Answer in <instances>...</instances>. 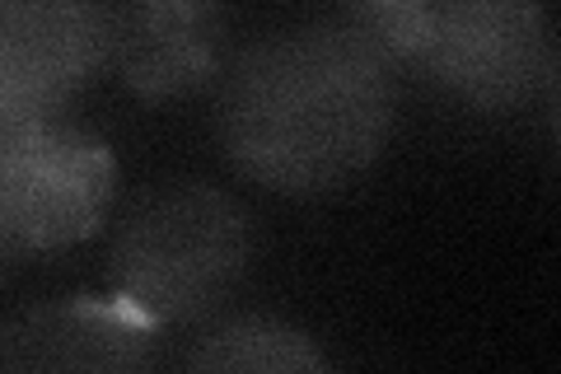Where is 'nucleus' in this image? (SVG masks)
<instances>
[{"label":"nucleus","mask_w":561,"mask_h":374,"mask_svg":"<svg viewBox=\"0 0 561 374\" xmlns=\"http://www.w3.org/2000/svg\"><path fill=\"white\" fill-rule=\"evenodd\" d=\"M117 188L108 140L66 117L0 122V225L10 258L57 253L103 225Z\"/></svg>","instance_id":"obj_4"},{"label":"nucleus","mask_w":561,"mask_h":374,"mask_svg":"<svg viewBox=\"0 0 561 374\" xmlns=\"http://www.w3.org/2000/svg\"><path fill=\"white\" fill-rule=\"evenodd\" d=\"M257 253L253 216L206 178H173L146 192L108 243V286L140 324L183 328L234 299Z\"/></svg>","instance_id":"obj_2"},{"label":"nucleus","mask_w":561,"mask_h":374,"mask_svg":"<svg viewBox=\"0 0 561 374\" xmlns=\"http://www.w3.org/2000/svg\"><path fill=\"white\" fill-rule=\"evenodd\" d=\"M179 374H337L305 328L276 314H230L187 347Z\"/></svg>","instance_id":"obj_8"},{"label":"nucleus","mask_w":561,"mask_h":374,"mask_svg":"<svg viewBox=\"0 0 561 374\" xmlns=\"http://www.w3.org/2000/svg\"><path fill=\"white\" fill-rule=\"evenodd\" d=\"M108 66V5L0 0V122H47Z\"/></svg>","instance_id":"obj_5"},{"label":"nucleus","mask_w":561,"mask_h":374,"mask_svg":"<svg viewBox=\"0 0 561 374\" xmlns=\"http://www.w3.org/2000/svg\"><path fill=\"white\" fill-rule=\"evenodd\" d=\"M10 262V243H5V225H0V267Z\"/></svg>","instance_id":"obj_9"},{"label":"nucleus","mask_w":561,"mask_h":374,"mask_svg":"<svg viewBox=\"0 0 561 374\" xmlns=\"http://www.w3.org/2000/svg\"><path fill=\"white\" fill-rule=\"evenodd\" d=\"M154 328L113 295H57L0 318V374H150Z\"/></svg>","instance_id":"obj_6"},{"label":"nucleus","mask_w":561,"mask_h":374,"mask_svg":"<svg viewBox=\"0 0 561 374\" xmlns=\"http://www.w3.org/2000/svg\"><path fill=\"white\" fill-rule=\"evenodd\" d=\"M351 14L402 70H416L472 113H515L557 84L552 20L529 0H412Z\"/></svg>","instance_id":"obj_3"},{"label":"nucleus","mask_w":561,"mask_h":374,"mask_svg":"<svg viewBox=\"0 0 561 374\" xmlns=\"http://www.w3.org/2000/svg\"><path fill=\"white\" fill-rule=\"evenodd\" d=\"M230 14L202 0H140L108 10V66L140 99H173L220 76Z\"/></svg>","instance_id":"obj_7"},{"label":"nucleus","mask_w":561,"mask_h":374,"mask_svg":"<svg viewBox=\"0 0 561 374\" xmlns=\"http://www.w3.org/2000/svg\"><path fill=\"white\" fill-rule=\"evenodd\" d=\"M402 66L356 14L280 24L216 76V136L249 183L323 197L383 155Z\"/></svg>","instance_id":"obj_1"}]
</instances>
